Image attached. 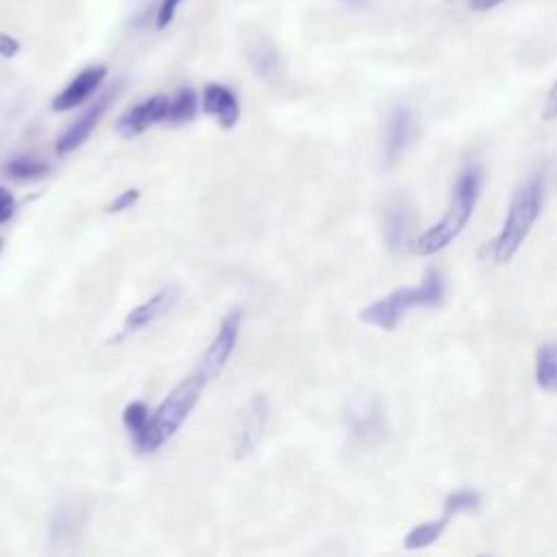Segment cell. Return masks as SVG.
<instances>
[{"label": "cell", "mask_w": 557, "mask_h": 557, "mask_svg": "<svg viewBox=\"0 0 557 557\" xmlns=\"http://www.w3.org/2000/svg\"><path fill=\"white\" fill-rule=\"evenodd\" d=\"M542 205H544V174L533 172L518 185V189L509 200L507 215L503 220L500 231L490 244H485L487 257L494 263H507L520 250V246L524 244V239L529 237L533 224L542 213Z\"/></svg>", "instance_id": "1"}, {"label": "cell", "mask_w": 557, "mask_h": 557, "mask_svg": "<svg viewBox=\"0 0 557 557\" xmlns=\"http://www.w3.org/2000/svg\"><path fill=\"white\" fill-rule=\"evenodd\" d=\"M481 187L483 170L479 165H466L455 178L446 213L440 218V222H435L420 237H416L413 250L422 257H429L453 244V239H457L459 233L470 222L476 200L481 196Z\"/></svg>", "instance_id": "2"}, {"label": "cell", "mask_w": 557, "mask_h": 557, "mask_svg": "<svg viewBox=\"0 0 557 557\" xmlns=\"http://www.w3.org/2000/svg\"><path fill=\"white\" fill-rule=\"evenodd\" d=\"M207 381L209 379L196 370L194 374H189L181 383H176V387L150 413V420H148L144 433L133 440L135 448L139 453H154L157 448H161L181 429V424L187 420V416L194 411Z\"/></svg>", "instance_id": "3"}, {"label": "cell", "mask_w": 557, "mask_h": 557, "mask_svg": "<svg viewBox=\"0 0 557 557\" xmlns=\"http://www.w3.org/2000/svg\"><path fill=\"white\" fill-rule=\"evenodd\" d=\"M442 300H444V276L440 270L431 268L424 274L420 285L398 287L387 296L363 307L359 311V320L383 331H394L409 309L437 307Z\"/></svg>", "instance_id": "4"}, {"label": "cell", "mask_w": 557, "mask_h": 557, "mask_svg": "<svg viewBox=\"0 0 557 557\" xmlns=\"http://www.w3.org/2000/svg\"><path fill=\"white\" fill-rule=\"evenodd\" d=\"M416 115L407 104H394L383 122V146H381V159L383 168H394L407 152V148L413 144L416 137Z\"/></svg>", "instance_id": "5"}, {"label": "cell", "mask_w": 557, "mask_h": 557, "mask_svg": "<svg viewBox=\"0 0 557 557\" xmlns=\"http://www.w3.org/2000/svg\"><path fill=\"white\" fill-rule=\"evenodd\" d=\"M242 320H244V311L242 307H231L220 326H218V333L213 335L211 344L207 346L202 359H200V366H198V372H202L207 379L215 376L222 372V368L226 366V361L231 359L235 346H237V339H239V331H242Z\"/></svg>", "instance_id": "6"}, {"label": "cell", "mask_w": 557, "mask_h": 557, "mask_svg": "<svg viewBox=\"0 0 557 557\" xmlns=\"http://www.w3.org/2000/svg\"><path fill=\"white\" fill-rule=\"evenodd\" d=\"M168 115H170V98L157 94V96L139 100L137 104L126 109L120 115L115 131L122 137H137L144 131H148L150 126H154L159 122H168Z\"/></svg>", "instance_id": "7"}, {"label": "cell", "mask_w": 557, "mask_h": 557, "mask_svg": "<svg viewBox=\"0 0 557 557\" xmlns=\"http://www.w3.org/2000/svg\"><path fill=\"white\" fill-rule=\"evenodd\" d=\"M268 418H270V405H268L265 396H252L239 416L237 442H235L237 459L250 457L257 450V446L263 440Z\"/></svg>", "instance_id": "8"}, {"label": "cell", "mask_w": 557, "mask_h": 557, "mask_svg": "<svg viewBox=\"0 0 557 557\" xmlns=\"http://www.w3.org/2000/svg\"><path fill=\"white\" fill-rule=\"evenodd\" d=\"M85 527V511L81 505L72 500L59 503L48 518V540L57 550H65L74 542H78Z\"/></svg>", "instance_id": "9"}, {"label": "cell", "mask_w": 557, "mask_h": 557, "mask_svg": "<svg viewBox=\"0 0 557 557\" xmlns=\"http://www.w3.org/2000/svg\"><path fill=\"white\" fill-rule=\"evenodd\" d=\"M176 298H178L176 285H165V287L157 289L148 300H144L141 305H137L135 309L128 311V315L124 318V324H122V337L137 333L141 329L150 326L152 322H157L161 315H165L172 309Z\"/></svg>", "instance_id": "10"}, {"label": "cell", "mask_w": 557, "mask_h": 557, "mask_svg": "<svg viewBox=\"0 0 557 557\" xmlns=\"http://www.w3.org/2000/svg\"><path fill=\"white\" fill-rule=\"evenodd\" d=\"M413 224H416V215L405 200L398 198L387 205L385 215H383V233H385V242H387L389 250L405 252V250L413 248V242H416Z\"/></svg>", "instance_id": "11"}, {"label": "cell", "mask_w": 557, "mask_h": 557, "mask_svg": "<svg viewBox=\"0 0 557 557\" xmlns=\"http://www.w3.org/2000/svg\"><path fill=\"white\" fill-rule=\"evenodd\" d=\"M113 96H115V89H109L102 98H98L85 113H81V115L61 133V137L57 139V146H54L57 154H67V152L76 150L78 146H83V144L89 139L91 131L96 128L98 120H100L102 113L107 111V107H109V102H111Z\"/></svg>", "instance_id": "12"}, {"label": "cell", "mask_w": 557, "mask_h": 557, "mask_svg": "<svg viewBox=\"0 0 557 557\" xmlns=\"http://www.w3.org/2000/svg\"><path fill=\"white\" fill-rule=\"evenodd\" d=\"M107 67L104 65H89L83 72H78L54 98L52 109L54 111H70L78 104H83L104 81Z\"/></svg>", "instance_id": "13"}, {"label": "cell", "mask_w": 557, "mask_h": 557, "mask_svg": "<svg viewBox=\"0 0 557 557\" xmlns=\"http://www.w3.org/2000/svg\"><path fill=\"white\" fill-rule=\"evenodd\" d=\"M200 107L224 128H233L239 120V100L235 91L222 83H207L202 87Z\"/></svg>", "instance_id": "14"}, {"label": "cell", "mask_w": 557, "mask_h": 557, "mask_svg": "<svg viewBox=\"0 0 557 557\" xmlns=\"http://www.w3.org/2000/svg\"><path fill=\"white\" fill-rule=\"evenodd\" d=\"M346 422L359 442H370L381 433V409L370 398H357L346 411Z\"/></svg>", "instance_id": "15"}, {"label": "cell", "mask_w": 557, "mask_h": 557, "mask_svg": "<svg viewBox=\"0 0 557 557\" xmlns=\"http://www.w3.org/2000/svg\"><path fill=\"white\" fill-rule=\"evenodd\" d=\"M448 520H450V516L444 513V516L437 518V520H429V522H420V524L411 527V529L407 531V535L403 537V546H405L407 550H422V548L433 546V544L442 537V533L446 531Z\"/></svg>", "instance_id": "16"}, {"label": "cell", "mask_w": 557, "mask_h": 557, "mask_svg": "<svg viewBox=\"0 0 557 557\" xmlns=\"http://www.w3.org/2000/svg\"><path fill=\"white\" fill-rule=\"evenodd\" d=\"M535 383L550 392L557 394V339L546 342L537 348L535 352Z\"/></svg>", "instance_id": "17"}, {"label": "cell", "mask_w": 557, "mask_h": 557, "mask_svg": "<svg viewBox=\"0 0 557 557\" xmlns=\"http://www.w3.org/2000/svg\"><path fill=\"white\" fill-rule=\"evenodd\" d=\"M248 59H250V67L255 70L257 76L270 81L278 74L281 59H278V52L268 41L252 44L248 50Z\"/></svg>", "instance_id": "18"}, {"label": "cell", "mask_w": 557, "mask_h": 557, "mask_svg": "<svg viewBox=\"0 0 557 557\" xmlns=\"http://www.w3.org/2000/svg\"><path fill=\"white\" fill-rule=\"evenodd\" d=\"M48 163L35 157H13L4 163V174L15 181H35L46 176Z\"/></svg>", "instance_id": "19"}, {"label": "cell", "mask_w": 557, "mask_h": 557, "mask_svg": "<svg viewBox=\"0 0 557 557\" xmlns=\"http://www.w3.org/2000/svg\"><path fill=\"white\" fill-rule=\"evenodd\" d=\"M196 113H198V96H196L194 89H189V87L178 89V91L170 98V115H168V122H172V124L189 122V120H194Z\"/></svg>", "instance_id": "20"}, {"label": "cell", "mask_w": 557, "mask_h": 557, "mask_svg": "<svg viewBox=\"0 0 557 557\" xmlns=\"http://www.w3.org/2000/svg\"><path fill=\"white\" fill-rule=\"evenodd\" d=\"M479 503H481L479 492L468 490V487H461V490L450 492V494L444 498V513H448V516L453 518V516H457V513L476 509Z\"/></svg>", "instance_id": "21"}, {"label": "cell", "mask_w": 557, "mask_h": 557, "mask_svg": "<svg viewBox=\"0 0 557 557\" xmlns=\"http://www.w3.org/2000/svg\"><path fill=\"white\" fill-rule=\"evenodd\" d=\"M148 420H150V409H148L144 403H139V400L128 403V405L124 407V411H122L124 429L131 433V437H133V440H135L137 435H141V433H144V429H146Z\"/></svg>", "instance_id": "22"}, {"label": "cell", "mask_w": 557, "mask_h": 557, "mask_svg": "<svg viewBox=\"0 0 557 557\" xmlns=\"http://www.w3.org/2000/svg\"><path fill=\"white\" fill-rule=\"evenodd\" d=\"M137 200H139V189H124L122 194H117L111 202H109V207H107V211L109 213H122V211H128V209H133L135 205H137Z\"/></svg>", "instance_id": "23"}, {"label": "cell", "mask_w": 557, "mask_h": 557, "mask_svg": "<svg viewBox=\"0 0 557 557\" xmlns=\"http://www.w3.org/2000/svg\"><path fill=\"white\" fill-rule=\"evenodd\" d=\"M183 0H161L159 7H157V15H154V26L159 30H163L165 26H170V22L174 20L176 15V9L181 7Z\"/></svg>", "instance_id": "24"}, {"label": "cell", "mask_w": 557, "mask_h": 557, "mask_svg": "<svg viewBox=\"0 0 557 557\" xmlns=\"http://www.w3.org/2000/svg\"><path fill=\"white\" fill-rule=\"evenodd\" d=\"M13 211H15V198H13V194H11L7 187L0 185V224H4L7 220H11Z\"/></svg>", "instance_id": "25"}, {"label": "cell", "mask_w": 557, "mask_h": 557, "mask_svg": "<svg viewBox=\"0 0 557 557\" xmlns=\"http://www.w3.org/2000/svg\"><path fill=\"white\" fill-rule=\"evenodd\" d=\"M17 52H20V39L9 33H0V57L13 59Z\"/></svg>", "instance_id": "26"}, {"label": "cell", "mask_w": 557, "mask_h": 557, "mask_svg": "<svg viewBox=\"0 0 557 557\" xmlns=\"http://www.w3.org/2000/svg\"><path fill=\"white\" fill-rule=\"evenodd\" d=\"M542 117H544L546 122L557 117V78H555V83L550 85V89H548V94H546L544 109H542Z\"/></svg>", "instance_id": "27"}, {"label": "cell", "mask_w": 557, "mask_h": 557, "mask_svg": "<svg viewBox=\"0 0 557 557\" xmlns=\"http://www.w3.org/2000/svg\"><path fill=\"white\" fill-rule=\"evenodd\" d=\"M466 2H468V7L472 11H490V9L498 7V4H503L505 0H466Z\"/></svg>", "instance_id": "28"}, {"label": "cell", "mask_w": 557, "mask_h": 557, "mask_svg": "<svg viewBox=\"0 0 557 557\" xmlns=\"http://www.w3.org/2000/svg\"><path fill=\"white\" fill-rule=\"evenodd\" d=\"M339 4H344L346 9H363L370 0H337Z\"/></svg>", "instance_id": "29"}, {"label": "cell", "mask_w": 557, "mask_h": 557, "mask_svg": "<svg viewBox=\"0 0 557 557\" xmlns=\"http://www.w3.org/2000/svg\"><path fill=\"white\" fill-rule=\"evenodd\" d=\"M0 250H2V239H0Z\"/></svg>", "instance_id": "30"}]
</instances>
